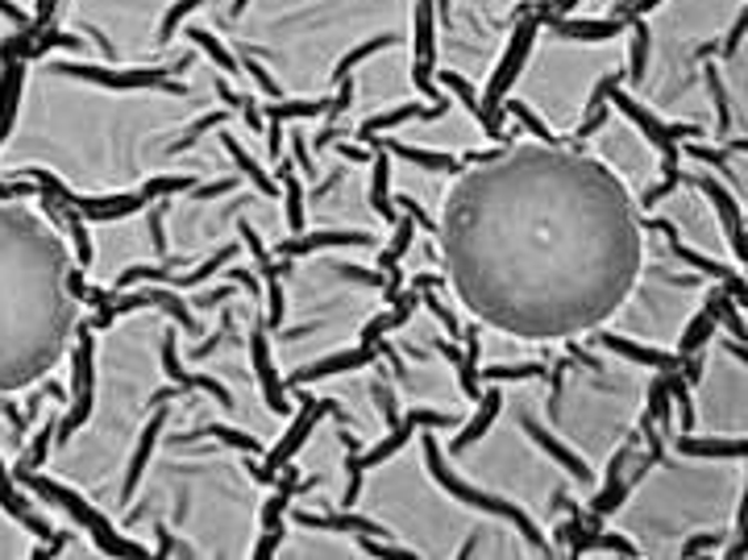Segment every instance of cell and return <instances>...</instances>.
<instances>
[{
  "label": "cell",
  "mask_w": 748,
  "mask_h": 560,
  "mask_svg": "<svg viewBox=\"0 0 748 560\" xmlns=\"http://www.w3.org/2000/svg\"><path fill=\"white\" fill-rule=\"evenodd\" d=\"M628 30L637 38L632 59H628V79L640 83V79H645V62H649V26H645V17H628Z\"/></svg>",
  "instance_id": "37"
},
{
  "label": "cell",
  "mask_w": 748,
  "mask_h": 560,
  "mask_svg": "<svg viewBox=\"0 0 748 560\" xmlns=\"http://www.w3.org/2000/svg\"><path fill=\"white\" fill-rule=\"evenodd\" d=\"M17 482H26L33 494L54 498V502H59V507H63V511L71 514V519H76V523H80V528L88 531V536H92L96 544L104 548L109 557H142V552H146L142 544H129V540H121V536L112 531L109 519H104V514H96L92 507H88V502L76 494V490H67V486H59V482H47L42 473H21Z\"/></svg>",
  "instance_id": "6"
},
{
  "label": "cell",
  "mask_w": 748,
  "mask_h": 560,
  "mask_svg": "<svg viewBox=\"0 0 748 560\" xmlns=\"http://www.w3.org/2000/svg\"><path fill=\"white\" fill-rule=\"evenodd\" d=\"M607 104H616V109H620L628 121L637 124L640 133H649V141H654L657 150H661V158H666V167H661V171H666V179H661L657 187H649V191H645V200H640L645 208H657V203L666 200L674 187L682 183V167H678V141L695 138V133H699V124H666V121H657L654 112L640 109L637 100L624 92V83H620V88H611Z\"/></svg>",
  "instance_id": "3"
},
{
  "label": "cell",
  "mask_w": 748,
  "mask_h": 560,
  "mask_svg": "<svg viewBox=\"0 0 748 560\" xmlns=\"http://www.w3.org/2000/svg\"><path fill=\"white\" fill-rule=\"evenodd\" d=\"M745 449L748 444L740 436H736V440H695L690 432L678 436V452H682V457H736V461H740Z\"/></svg>",
  "instance_id": "32"
},
{
  "label": "cell",
  "mask_w": 748,
  "mask_h": 560,
  "mask_svg": "<svg viewBox=\"0 0 748 560\" xmlns=\"http://www.w3.org/2000/svg\"><path fill=\"white\" fill-rule=\"evenodd\" d=\"M503 112H508V117H516V121L525 124V129H528V133H532V138H537V141H545V146H561L558 133H549L541 117H532V112H528L525 104H520V100H511V104H508V109H503Z\"/></svg>",
  "instance_id": "41"
},
{
  "label": "cell",
  "mask_w": 748,
  "mask_h": 560,
  "mask_svg": "<svg viewBox=\"0 0 748 560\" xmlns=\"http://www.w3.org/2000/svg\"><path fill=\"white\" fill-rule=\"evenodd\" d=\"M329 246H375V233H308V237H287L283 246H279V258H308V253H320V249Z\"/></svg>",
  "instance_id": "22"
},
{
  "label": "cell",
  "mask_w": 748,
  "mask_h": 560,
  "mask_svg": "<svg viewBox=\"0 0 748 560\" xmlns=\"http://www.w3.org/2000/svg\"><path fill=\"white\" fill-rule=\"evenodd\" d=\"M329 411H333L337 420L346 423V411H341V407H337L333 399H320V403H312V399H303V394H300V420L291 423V432H287L283 440H279V444H275V449L267 452V469H262V473H267V482H275V473H279V469H283L287 461H291V457H296V452L303 449V444H308L312 428H317V423L325 420Z\"/></svg>",
  "instance_id": "9"
},
{
  "label": "cell",
  "mask_w": 748,
  "mask_h": 560,
  "mask_svg": "<svg viewBox=\"0 0 748 560\" xmlns=\"http://www.w3.org/2000/svg\"><path fill=\"white\" fill-rule=\"evenodd\" d=\"M599 337V344L604 349H611V353H620V358H628L632 366H649V370L657 373H669L682 366V358L678 353H661V349H645V344L637 341H624V337H616V332H595Z\"/></svg>",
  "instance_id": "18"
},
{
  "label": "cell",
  "mask_w": 748,
  "mask_h": 560,
  "mask_svg": "<svg viewBox=\"0 0 748 560\" xmlns=\"http://www.w3.org/2000/svg\"><path fill=\"white\" fill-rule=\"evenodd\" d=\"M719 328V320H716V308L711 303H702V311L686 324V332H682V341H678V358H690V353H702V344L711 341V332Z\"/></svg>",
  "instance_id": "31"
},
{
  "label": "cell",
  "mask_w": 748,
  "mask_h": 560,
  "mask_svg": "<svg viewBox=\"0 0 748 560\" xmlns=\"http://www.w3.org/2000/svg\"><path fill=\"white\" fill-rule=\"evenodd\" d=\"M412 224L416 220L412 217H399V233H396V241H391V246L382 249L379 253V270L382 274H391V270H399V262H403V253H408V249H412Z\"/></svg>",
  "instance_id": "36"
},
{
  "label": "cell",
  "mask_w": 748,
  "mask_h": 560,
  "mask_svg": "<svg viewBox=\"0 0 748 560\" xmlns=\"http://www.w3.org/2000/svg\"><path fill=\"white\" fill-rule=\"evenodd\" d=\"M604 124H607V104H604V109L587 112V121H582V124H578V129H574V138H578V141L595 138V133H599V129H604Z\"/></svg>",
  "instance_id": "47"
},
{
  "label": "cell",
  "mask_w": 748,
  "mask_h": 560,
  "mask_svg": "<svg viewBox=\"0 0 748 560\" xmlns=\"http://www.w3.org/2000/svg\"><path fill=\"white\" fill-rule=\"evenodd\" d=\"M200 4H205V0H179L176 9H167V17H162V21H159V42H167V38L176 33L179 21H183V17H188L191 9H200Z\"/></svg>",
  "instance_id": "45"
},
{
  "label": "cell",
  "mask_w": 748,
  "mask_h": 560,
  "mask_svg": "<svg viewBox=\"0 0 748 560\" xmlns=\"http://www.w3.org/2000/svg\"><path fill=\"white\" fill-rule=\"evenodd\" d=\"M0 507L13 514V519H21V523H26V528L38 536V540H54V536H59V531L50 528L47 519H42V514L33 511L30 502L21 498V490L13 486V478H9V469H4V466H0Z\"/></svg>",
  "instance_id": "23"
},
{
  "label": "cell",
  "mask_w": 748,
  "mask_h": 560,
  "mask_svg": "<svg viewBox=\"0 0 748 560\" xmlns=\"http://www.w3.org/2000/svg\"><path fill=\"white\" fill-rule=\"evenodd\" d=\"M425 461H429V473H432V482L441 486V490H449V494L458 498V502H466V507H478V511H487V514H499V519H511L516 528H520V536H525L528 544L537 548V552H549V544L541 540V531H537V523L528 519L516 502H508V498H499V494H487V490H478V486H466L458 482L453 473L446 469V461H441V444L432 440V432H425Z\"/></svg>",
  "instance_id": "4"
},
{
  "label": "cell",
  "mask_w": 748,
  "mask_h": 560,
  "mask_svg": "<svg viewBox=\"0 0 748 560\" xmlns=\"http://www.w3.org/2000/svg\"><path fill=\"white\" fill-rule=\"evenodd\" d=\"M416 428H458V420L453 416H441V411H408L403 420L391 423V436L387 440H379L375 449L358 452V449H346V469H350V490H346V511H350L353 502H358V494H362V478H367L370 469L382 466V461H391L408 440H412Z\"/></svg>",
  "instance_id": "5"
},
{
  "label": "cell",
  "mask_w": 748,
  "mask_h": 560,
  "mask_svg": "<svg viewBox=\"0 0 748 560\" xmlns=\"http://www.w3.org/2000/svg\"><path fill=\"white\" fill-rule=\"evenodd\" d=\"M545 30V9L541 0L528 9L525 17H516V33H511V47L508 54H503V62L495 67L491 83H487V96H482V109L491 112L495 121H503V112H499V100L508 96V88L516 83V76H520V67H525V59L532 54V42H537V33Z\"/></svg>",
  "instance_id": "7"
},
{
  "label": "cell",
  "mask_w": 748,
  "mask_h": 560,
  "mask_svg": "<svg viewBox=\"0 0 748 560\" xmlns=\"http://www.w3.org/2000/svg\"><path fill=\"white\" fill-rule=\"evenodd\" d=\"M396 42H399V33H379V38H370V42H362V47H353L350 54H346V59L333 67V79H346L353 67H358V62H367L370 54H379V50L396 47Z\"/></svg>",
  "instance_id": "35"
},
{
  "label": "cell",
  "mask_w": 748,
  "mask_h": 560,
  "mask_svg": "<svg viewBox=\"0 0 748 560\" xmlns=\"http://www.w3.org/2000/svg\"><path fill=\"white\" fill-rule=\"evenodd\" d=\"M437 83H441V88H449V92L458 96V100H462L466 104V112H470V117H475L478 124H482V133H487V138H508V133H503V121H495L491 112L482 109V100H478L475 96V88H470V83H466V79H458L453 76V71H441V76H437Z\"/></svg>",
  "instance_id": "24"
},
{
  "label": "cell",
  "mask_w": 748,
  "mask_h": 560,
  "mask_svg": "<svg viewBox=\"0 0 748 560\" xmlns=\"http://www.w3.org/2000/svg\"><path fill=\"white\" fill-rule=\"evenodd\" d=\"M250 358H255V373H258V387H262L267 407H271L275 416H291V403H287V394H283V382H279V373H275V366H271L267 324L255 328V337H250Z\"/></svg>",
  "instance_id": "12"
},
{
  "label": "cell",
  "mask_w": 748,
  "mask_h": 560,
  "mask_svg": "<svg viewBox=\"0 0 748 560\" xmlns=\"http://www.w3.org/2000/svg\"><path fill=\"white\" fill-rule=\"evenodd\" d=\"M54 423L59 420H50L42 432L33 436V444L26 449V457H21V466L13 469V478H21V473H38V469L47 466V452H50V440H54Z\"/></svg>",
  "instance_id": "38"
},
{
  "label": "cell",
  "mask_w": 748,
  "mask_h": 560,
  "mask_svg": "<svg viewBox=\"0 0 748 560\" xmlns=\"http://www.w3.org/2000/svg\"><path fill=\"white\" fill-rule=\"evenodd\" d=\"M279 540H283V523H275V528H267V536L258 540L255 557H275L279 552Z\"/></svg>",
  "instance_id": "48"
},
{
  "label": "cell",
  "mask_w": 748,
  "mask_h": 560,
  "mask_svg": "<svg viewBox=\"0 0 748 560\" xmlns=\"http://www.w3.org/2000/svg\"><path fill=\"white\" fill-rule=\"evenodd\" d=\"M337 154L341 158H350V162H367V150H358V146H337Z\"/></svg>",
  "instance_id": "53"
},
{
  "label": "cell",
  "mask_w": 748,
  "mask_h": 560,
  "mask_svg": "<svg viewBox=\"0 0 748 560\" xmlns=\"http://www.w3.org/2000/svg\"><path fill=\"white\" fill-rule=\"evenodd\" d=\"M287 117H333V100H296V104L267 100V121L283 124Z\"/></svg>",
  "instance_id": "34"
},
{
  "label": "cell",
  "mask_w": 748,
  "mask_h": 560,
  "mask_svg": "<svg viewBox=\"0 0 748 560\" xmlns=\"http://www.w3.org/2000/svg\"><path fill=\"white\" fill-rule=\"evenodd\" d=\"M525 432H528V440H532V444H541V449L549 452V457H558L561 466L570 469V478H574V482H595V473H590V466H587V461H582L578 452H570V449H566L561 440H553V436L545 432L541 423L525 420Z\"/></svg>",
  "instance_id": "26"
},
{
  "label": "cell",
  "mask_w": 748,
  "mask_h": 560,
  "mask_svg": "<svg viewBox=\"0 0 748 560\" xmlns=\"http://www.w3.org/2000/svg\"><path fill=\"white\" fill-rule=\"evenodd\" d=\"M532 4H537V0H532Z\"/></svg>",
  "instance_id": "56"
},
{
  "label": "cell",
  "mask_w": 748,
  "mask_h": 560,
  "mask_svg": "<svg viewBox=\"0 0 748 560\" xmlns=\"http://www.w3.org/2000/svg\"><path fill=\"white\" fill-rule=\"evenodd\" d=\"M661 4H666V0H628L616 17H624V21H628V17H649L654 9H661Z\"/></svg>",
  "instance_id": "49"
},
{
  "label": "cell",
  "mask_w": 748,
  "mask_h": 560,
  "mask_svg": "<svg viewBox=\"0 0 748 560\" xmlns=\"http://www.w3.org/2000/svg\"><path fill=\"white\" fill-rule=\"evenodd\" d=\"M63 76H76V79H92V83H100V88H171V92H183L179 83H171L167 79V71H150V67H142V71H109V67H88V62H54Z\"/></svg>",
  "instance_id": "11"
},
{
  "label": "cell",
  "mask_w": 748,
  "mask_h": 560,
  "mask_svg": "<svg viewBox=\"0 0 748 560\" xmlns=\"http://www.w3.org/2000/svg\"><path fill=\"white\" fill-rule=\"evenodd\" d=\"M446 112H449V104H432V109H425V104H403V109L379 112V117L362 121L358 129H353V138L370 141V138H379L382 129H396V124H403V121H441Z\"/></svg>",
  "instance_id": "19"
},
{
  "label": "cell",
  "mask_w": 748,
  "mask_h": 560,
  "mask_svg": "<svg viewBox=\"0 0 748 560\" xmlns=\"http://www.w3.org/2000/svg\"><path fill=\"white\" fill-rule=\"evenodd\" d=\"M719 544V536H695V540H686L682 557H699V552H711Z\"/></svg>",
  "instance_id": "50"
},
{
  "label": "cell",
  "mask_w": 748,
  "mask_h": 560,
  "mask_svg": "<svg viewBox=\"0 0 748 560\" xmlns=\"http://www.w3.org/2000/svg\"><path fill=\"white\" fill-rule=\"evenodd\" d=\"M686 183H695L699 191L711 196V203L719 208V224H724V233H728V246H732V253H736V266H745V217H740V208L732 203V196H728L719 183H711V179H686Z\"/></svg>",
  "instance_id": "14"
},
{
  "label": "cell",
  "mask_w": 748,
  "mask_h": 560,
  "mask_svg": "<svg viewBox=\"0 0 748 560\" xmlns=\"http://www.w3.org/2000/svg\"><path fill=\"white\" fill-rule=\"evenodd\" d=\"M541 9H545V4H541ZM545 26H549V30H558L561 38H574V42H607V38H616V33L628 30V21H624V17H604V21H574V17L545 13Z\"/></svg>",
  "instance_id": "17"
},
{
  "label": "cell",
  "mask_w": 748,
  "mask_h": 560,
  "mask_svg": "<svg viewBox=\"0 0 748 560\" xmlns=\"http://www.w3.org/2000/svg\"><path fill=\"white\" fill-rule=\"evenodd\" d=\"M420 303H425V308L437 316V324L446 328L449 337H462V324H458V320H453V311H449L446 303L437 299V287H425V291H420Z\"/></svg>",
  "instance_id": "43"
},
{
  "label": "cell",
  "mask_w": 748,
  "mask_h": 560,
  "mask_svg": "<svg viewBox=\"0 0 748 560\" xmlns=\"http://www.w3.org/2000/svg\"><path fill=\"white\" fill-rule=\"evenodd\" d=\"M0 411H4L9 420H13V428H17V432H26V420H21V416H17L13 407H9V399H0Z\"/></svg>",
  "instance_id": "55"
},
{
  "label": "cell",
  "mask_w": 748,
  "mask_h": 560,
  "mask_svg": "<svg viewBox=\"0 0 748 560\" xmlns=\"http://www.w3.org/2000/svg\"><path fill=\"white\" fill-rule=\"evenodd\" d=\"M462 341H466V353L449 341H437V353L453 361L458 382H462V390H466V403H478V399H482V387H478V328L462 332Z\"/></svg>",
  "instance_id": "16"
},
{
  "label": "cell",
  "mask_w": 748,
  "mask_h": 560,
  "mask_svg": "<svg viewBox=\"0 0 748 560\" xmlns=\"http://www.w3.org/2000/svg\"><path fill=\"white\" fill-rule=\"evenodd\" d=\"M221 146H225V150H229V158H233V162H238V167H241V174H246V179H250V183H255L258 191L267 196V200H279V196H283V187L275 183L271 174L262 171V167H258L255 158H250V154H246V150H241L238 141H233V133H221Z\"/></svg>",
  "instance_id": "29"
},
{
  "label": "cell",
  "mask_w": 748,
  "mask_h": 560,
  "mask_svg": "<svg viewBox=\"0 0 748 560\" xmlns=\"http://www.w3.org/2000/svg\"><path fill=\"white\" fill-rule=\"evenodd\" d=\"M545 4V13H553V17H566L574 9V4H578V0H541Z\"/></svg>",
  "instance_id": "52"
},
{
  "label": "cell",
  "mask_w": 748,
  "mask_h": 560,
  "mask_svg": "<svg viewBox=\"0 0 748 560\" xmlns=\"http://www.w3.org/2000/svg\"><path fill=\"white\" fill-rule=\"evenodd\" d=\"M487 382H528V378H549V366H487V370H478Z\"/></svg>",
  "instance_id": "39"
},
{
  "label": "cell",
  "mask_w": 748,
  "mask_h": 560,
  "mask_svg": "<svg viewBox=\"0 0 748 560\" xmlns=\"http://www.w3.org/2000/svg\"><path fill=\"white\" fill-rule=\"evenodd\" d=\"M379 361V344L375 349H353V353H337V358H325V361H317V366H308V370H296L287 382L291 387H308V382H317V378H329V373H350V370H358V366H375Z\"/></svg>",
  "instance_id": "20"
},
{
  "label": "cell",
  "mask_w": 748,
  "mask_h": 560,
  "mask_svg": "<svg viewBox=\"0 0 748 560\" xmlns=\"http://www.w3.org/2000/svg\"><path fill=\"white\" fill-rule=\"evenodd\" d=\"M50 13H54V0H38V13H33V33H42L50 26Z\"/></svg>",
  "instance_id": "51"
},
{
  "label": "cell",
  "mask_w": 748,
  "mask_h": 560,
  "mask_svg": "<svg viewBox=\"0 0 748 560\" xmlns=\"http://www.w3.org/2000/svg\"><path fill=\"white\" fill-rule=\"evenodd\" d=\"M191 436H217V440H225V444H233L238 452H250L255 457L262 444H258L255 436H246V432H238V428H225V423H205V428H196Z\"/></svg>",
  "instance_id": "40"
},
{
  "label": "cell",
  "mask_w": 748,
  "mask_h": 560,
  "mask_svg": "<svg viewBox=\"0 0 748 560\" xmlns=\"http://www.w3.org/2000/svg\"><path fill=\"white\" fill-rule=\"evenodd\" d=\"M379 150H387L391 158H399V162H412V167H425V171H458L462 162H458V154H429V150H416V146H399V141L391 138H370ZM367 141V146H370Z\"/></svg>",
  "instance_id": "27"
},
{
  "label": "cell",
  "mask_w": 748,
  "mask_h": 560,
  "mask_svg": "<svg viewBox=\"0 0 748 560\" xmlns=\"http://www.w3.org/2000/svg\"><path fill=\"white\" fill-rule=\"evenodd\" d=\"M188 33H191V38H196V47H205L208 54H212V59L221 62L225 71H233V76H238V71H241V62L233 59V54H229V50H225L221 42H217V38H212V33H208V30H200V26H191Z\"/></svg>",
  "instance_id": "42"
},
{
  "label": "cell",
  "mask_w": 748,
  "mask_h": 560,
  "mask_svg": "<svg viewBox=\"0 0 748 560\" xmlns=\"http://www.w3.org/2000/svg\"><path fill=\"white\" fill-rule=\"evenodd\" d=\"M167 416H171V407H159V411L150 416V423L142 428V440H138V449H133V461H129V473H126V498H133V486L142 482L146 461H150V452H154V440H159V432L167 428Z\"/></svg>",
  "instance_id": "25"
},
{
  "label": "cell",
  "mask_w": 748,
  "mask_h": 560,
  "mask_svg": "<svg viewBox=\"0 0 748 560\" xmlns=\"http://www.w3.org/2000/svg\"><path fill=\"white\" fill-rule=\"evenodd\" d=\"M432 59H437V21H432V0L416 4V67H412V83L416 92H425L437 104H449L441 96V83L432 79Z\"/></svg>",
  "instance_id": "10"
},
{
  "label": "cell",
  "mask_w": 748,
  "mask_h": 560,
  "mask_svg": "<svg viewBox=\"0 0 748 560\" xmlns=\"http://www.w3.org/2000/svg\"><path fill=\"white\" fill-rule=\"evenodd\" d=\"M391 203H396V208H399V212H403V217H412L416 224L425 229V233H437V224H432V217H429V212H425V208H420V203L412 200V196H403V191H399V196H391Z\"/></svg>",
  "instance_id": "46"
},
{
  "label": "cell",
  "mask_w": 748,
  "mask_h": 560,
  "mask_svg": "<svg viewBox=\"0 0 748 560\" xmlns=\"http://www.w3.org/2000/svg\"><path fill=\"white\" fill-rule=\"evenodd\" d=\"M162 370H167V378L176 382L179 390H208L217 403L225 407V411H233V394L217 382V378H205V373H188L183 366H179V358H176V332L167 328V344H162Z\"/></svg>",
  "instance_id": "13"
},
{
  "label": "cell",
  "mask_w": 748,
  "mask_h": 560,
  "mask_svg": "<svg viewBox=\"0 0 748 560\" xmlns=\"http://www.w3.org/2000/svg\"><path fill=\"white\" fill-rule=\"evenodd\" d=\"M67 246L33 208L0 200V394L47 378L63 358L76 308Z\"/></svg>",
  "instance_id": "2"
},
{
  "label": "cell",
  "mask_w": 748,
  "mask_h": 560,
  "mask_svg": "<svg viewBox=\"0 0 748 560\" xmlns=\"http://www.w3.org/2000/svg\"><path fill=\"white\" fill-rule=\"evenodd\" d=\"M96 328H80V344H76V403L67 411L63 420L54 423V440H71L80 432L88 416H92V394H96Z\"/></svg>",
  "instance_id": "8"
},
{
  "label": "cell",
  "mask_w": 748,
  "mask_h": 560,
  "mask_svg": "<svg viewBox=\"0 0 748 560\" xmlns=\"http://www.w3.org/2000/svg\"><path fill=\"white\" fill-rule=\"evenodd\" d=\"M275 167H279V183H283L287 224H291V233H303V187H300V179L291 174V162H287V158H279Z\"/></svg>",
  "instance_id": "33"
},
{
  "label": "cell",
  "mask_w": 748,
  "mask_h": 560,
  "mask_svg": "<svg viewBox=\"0 0 748 560\" xmlns=\"http://www.w3.org/2000/svg\"><path fill=\"white\" fill-rule=\"evenodd\" d=\"M291 523L296 528H308V531H350V536H379L387 540L391 531L375 523V519H362V514H350V511H337V514H303V511H291Z\"/></svg>",
  "instance_id": "15"
},
{
  "label": "cell",
  "mask_w": 748,
  "mask_h": 560,
  "mask_svg": "<svg viewBox=\"0 0 748 560\" xmlns=\"http://www.w3.org/2000/svg\"><path fill=\"white\" fill-rule=\"evenodd\" d=\"M503 171L470 174L528 233L446 212V224L503 233L499 246H446L458 299L487 324L525 341L574 337L604 324L640 279V217L607 162L566 146H516Z\"/></svg>",
  "instance_id": "1"
},
{
  "label": "cell",
  "mask_w": 748,
  "mask_h": 560,
  "mask_svg": "<svg viewBox=\"0 0 748 560\" xmlns=\"http://www.w3.org/2000/svg\"><path fill=\"white\" fill-rule=\"evenodd\" d=\"M499 411H503V390H499V382H495L491 390H482V399H478V416L470 423H462V432L453 436L449 452H466L475 440H482V436L491 432V423L499 420Z\"/></svg>",
  "instance_id": "21"
},
{
  "label": "cell",
  "mask_w": 748,
  "mask_h": 560,
  "mask_svg": "<svg viewBox=\"0 0 748 560\" xmlns=\"http://www.w3.org/2000/svg\"><path fill=\"white\" fill-rule=\"evenodd\" d=\"M707 88H711V96H716L719 133L728 138V124H732V109H728V92H724V79H719V67H707Z\"/></svg>",
  "instance_id": "44"
},
{
  "label": "cell",
  "mask_w": 748,
  "mask_h": 560,
  "mask_svg": "<svg viewBox=\"0 0 748 560\" xmlns=\"http://www.w3.org/2000/svg\"><path fill=\"white\" fill-rule=\"evenodd\" d=\"M320 486V478H296V473H287L283 482L275 486V494L267 498V507H262V528H275V523H279V519H283V511L287 507H291V498H296V490H300V494H308V490H317Z\"/></svg>",
  "instance_id": "28"
},
{
  "label": "cell",
  "mask_w": 748,
  "mask_h": 560,
  "mask_svg": "<svg viewBox=\"0 0 748 560\" xmlns=\"http://www.w3.org/2000/svg\"><path fill=\"white\" fill-rule=\"evenodd\" d=\"M233 279L246 282V287H250V296H255V299L262 296V291H258V279H255V274H250V270H233Z\"/></svg>",
  "instance_id": "54"
},
{
  "label": "cell",
  "mask_w": 748,
  "mask_h": 560,
  "mask_svg": "<svg viewBox=\"0 0 748 560\" xmlns=\"http://www.w3.org/2000/svg\"><path fill=\"white\" fill-rule=\"evenodd\" d=\"M387 179H391V154L379 150V154H375V179H370V208H375L387 224H399V208L391 203V196H387Z\"/></svg>",
  "instance_id": "30"
}]
</instances>
